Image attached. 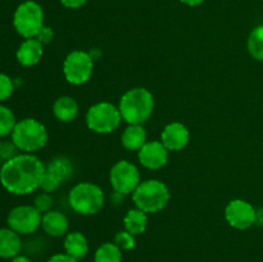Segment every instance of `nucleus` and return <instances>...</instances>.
<instances>
[{
	"instance_id": "nucleus-1",
	"label": "nucleus",
	"mask_w": 263,
	"mask_h": 262,
	"mask_svg": "<svg viewBox=\"0 0 263 262\" xmlns=\"http://www.w3.org/2000/svg\"><path fill=\"white\" fill-rule=\"evenodd\" d=\"M45 164L31 153L18 154L2 164L0 184L7 192L15 195H27L40 188Z\"/></svg>"
},
{
	"instance_id": "nucleus-2",
	"label": "nucleus",
	"mask_w": 263,
	"mask_h": 262,
	"mask_svg": "<svg viewBox=\"0 0 263 262\" xmlns=\"http://www.w3.org/2000/svg\"><path fill=\"white\" fill-rule=\"evenodd\" d=\"M118 109L128 125H143L153 113L154 98L145 87H134L122 95Z\"/></svg>"
},
{
	"instance_id": "nucleus-3",
	"label": "nucleus",
	"mask_w": 263,
	"mask_h": 262,
	"mask_svg": "<svg viewBox=\"0 0 263 262\" xmlns=\"http://www.w3.org/2000/svg\"><path fill=\"white\" fill-rule=\"evenodd\" d=\"M171 194L164 182L159 180H146L139 184L133 193V200L136 208L145 213H156L163 210L168 203Z\"/></svg>"
},
{
	"instance_id": "nucleus-4",
	"label": "nucleus",
	"mask_w": 263,
	"mask_h": 262,
	"mask_svg": "<svg viewBox=\"0 0 263 262\" xmlns=\"http://www.w3.org/2000/svg\"><path fill=\"white\" fill-rule=\"evenodd\" d=\"M12 141L26 153L40 151L48 143L46 127L35 118H25L17 122L12 133Z\"/></svg>"
},
{
	"instance_id": "nucleus-5",
	"label": "nucleus",
	"mask_w": 263,
	"mask_h": 262,
	"mask_svg": "<svg viewBox=\"0 0 263 262\" xmlns=\"http://www.w3.org/2000/svg\"><path fill=\"white\" fill-rule=\"evenodd\" d=\"M72 210L81 215H95L104 205V193L102 188L92 182H80L74 185L68 195Z\"/></svg>"
},
{
	"instance_id": "nucleus-6",
	"label": "nucleus",
	"mask_w": 263,
	"mask_h": 262,
	"mask_svg": "<svg viewBox=\"0 0 263 262\" xmlns=\"http://www.w3.org/2000/svg\"><path fill=\"white\" fill-rule=\"evenodd\" d=\"M13 26L22 38H36L44 26V12L40 4L27 0L18 5L13 15Z\"/></svg>"
},
{
	"instance_id": "nucleus-7",
	"label": "nucleus",
	"mask_w": 263,
	"mask_h": 262,
	"mask_svg": "<svg viewBox=\"0 0 263 262\" xmlns=\"http://www.w3.org/2000/svg\"><path fill=\"white\" fill-rule=\"evenodd\" d=\"M120 109L112 103L100 102L91 105L86 113V125L97 134H109L120 126Z\"/></svg>"
},
{
	"instance_id": "nucleus-8",
	"label": "nucleus",
	"mask_w": 263,
	"mask_h": 262,
	"mask_svg": "<svg viewBox=\"0 0 263 262\" xmlns=\"http://www.w3.org/2000/svg\"><path fill=\"white\" fill-rule=\"evenodd\" d=\"M94 59L90 53L73 50L66 57L63 63V73L67 81L72 85H82L90 80L94 68Z\"/></svg>"
},
{
	"instance_id": "nucleus-9",
	"label": "nucleus",
	"mask_w": 263,
	"mask_h": 262,
	"mask_svg": "<svg viewBox=\"0 0 263 262\" xmlns=\"http://www.w3.org/2000/svg\"><path fill=\"white\" fill-rule=\"evenodd\" d=\"M109 181L113 190L122 195L135 192L140 184V172L130 161H118L109 172Z\"/></svg>"
},
{
	"instance_id": "nucleus-10",
	"label": "nucleus",
	"mask_w": 263,
	"mask_h": 262,
	"mask_svg": "<svg viewBox=\"0 0 263 262\" xmlns=\"http://www.w3.org/2000/svg\"><path fill=\"white\" fill-rule=\"evenodd\" d=\"M41 218L43 215L35 205H18L8 213L7 223L20 235H28L40 228Z\"/></svg>"
},
{
	"instance_id": "nucleus-11",
	"label": "nucleus",
	"mask_w": 263,
	"mask_h": 262,
	"mask_svg": "<svg viewBox=\"0 0 263 262\" xmlns=\"http://www.w3.org/2000/svg\"><path fill=\"white\" fill-rule=\"evenodd\" d=\"M225 218L233 228L246 230L256 223V210L247 200L233 199L226 205Z\"/></svg>"
},
{
	"instance_id": "nucleus-12",
	"label": "nucleus",
	"mask_w": 263,
	"mask_h": 262,
	"mask_svg": "<svg viewBox=\"0 0 263 262\" xmlns=\"http://www.w3.org/2000/svg\"><path fill=\"white\" fill-rule=\"evenodd\" d=\"M139 162L149 170H159L168 162V149L162 141H146L138 152Z\"/></svg>"
},
{
	"instance_id": "nucleus-13",
	"label": "nucleus",
	"mask_w": 263,
	"mask_h": 262,
	"mask_svg": "<svg viewBox=\"0 0 263 262\" xmlns=\"http://www.w3.org/2000/svg\"><path fill=\"white\" fill-rule=\"evenodd\" d=\"M190 139L189 130L181 122H171L163 128L161 141L168 151L179 152L187 145Z\"/></svg>"
},
{
	"instance_id": "nucleus-14",
	"label": "nucleus",
	"mask_w": 263,
	"mask_h": 262,
	"mask_svg": "<svg viewBox=\"0 0 263 262\" xmlns=\"http://www.w3.org/2000/svg\"><path fill=\"white\" fill-rule=\"evenodd\" d=\"M41 228L49 236L61 238L68 234V218L59 211L50 210L43 215Z\"/></svg>"
},
{
	"instance_id": "nucleus-15",
	"label": "nucleus",
	"mask_w": 263,
	"mask_h": 262,
	"mask_svg": "<svg viewBox=\"0 0 263 262\" xmlns=\"http://www.w3.org/2000/svg\"><path fill=\"white\" fill-rule=\"evenodd\" d=\"M43 44L36 38L26 39L17 50V61L23 67H32L43 58Z\"/></svg>"
},
{
	"instance_id": "nucleus-16",
	"label": "nucleus",
	"mask_w": 263,
	"mask_h": 262,
	"mask_svg": "<svg viewBox=\"0 0 263 262\" xmlns=\"http://www.w3.org/2000/svg\"><path fill=\"white\" fill-rule=\"evenodd\" d=\"M22 248L20 234L10 228L0 229V258L12 259L18 256Z\"/></svg>"
},
{
	"instance_id": "nucleus-17",
	"label": "nucleus",
	"mask_w": 263,
	"mask_h": 262,
	"mask_svg": "<svg viewBox=\"0 0 263 262\" xmlns=\"http://www.w3.org/2000/svg\"><path fill=\"white\" fill-rule=\"evenodd\" d=\"M64 249L69 256L74 257L76 259H82L89 253V241L86 236L80 231H71L64 239Z\"/></svg>"
},
{
	"instance_id": "nucleus-18",
	"label": "nucleus",
	"mask_w": 263,
	"mask_h": 262,
	"mask_svg": "<svg viewBox=\"0 0 263 262\" xmlns=\"http://www.w3.org/2000/svg\"><path fill=\"white\" fill-rule=\"evenodd\" d=\"M121 143L127 151L139 152L146 143L145 128L141 125H128L121 136Z\"/></svg>"
},
{
	"instance_id": "nucleus-19",
	"label": "nucleus",
	"mask_w": 263,
	"mask_h": 262,
	"mask_svg": "<svg viewBox=\"0 0 263 262\" xmlns=\"http://www.w3.org/2000/svg\"><path fill=\"white\" fill-rule=\"evenodd\" d=\"M53 113L61 122H72L79 115V104L72 97H61L54 102Z\"/></svg>"
},
{
	"instance_id": "nucleus-20",
	"label": "nucleus",
	"mask_w": 263,
	"mask_h": 262,
	"mask_svg": "<svg viewBox=\"0 0 263 262\" xmlns=\"http://www.w3.org/2000/svg\"><path fill=\"white\" fill-rule=\"evenodd\" d=\"M123 223H125V229L134 236L141 235L145 233L146 228H148V217L144 211L139 210V208H133L126 213L125 218H123Z\"/></svg>"
},
{
	"instance_id": "nucleus-21",
	"label": "nucleus",
	"mask_w": 263,
	"mask_h": 262,
	"mask_svg": "<svg viewBox=\"0 0 263 262\" xmlns=\"http://www.w3.org/2000/svg\"><path fill=\"white\" fill-rule=\"evenodd\" d=\"M46 171L54 175L61 182H64L71 179L74 169L73 164H72V162L68 158H66V157H57L48 164Z\"/></svg>"
},
{
	"instance_id": "nucleus-22",
	"label": "nucleus",
	"mask_w": 263,
	"mask_h": 262,
	"mask_svg": "<svg viewBox=\"0 0 263 262\" xmlns=\"http://www.w3.org/2000/svg\"><path fill=\"white\" fill-rule=\"evenodd\" d=\"M94 262H122V251L115 243H103L95 252Z\"/></svg>"
},
{
	"instance_id": "nucleus-23",
	"label": "nucleus",
	"mask_w": 263,
	"mask_h": 262,
	"mask_svg": "<svg viewBox=\"0 0 263 262\" xmlns=\"http://www.w3.org/2000/svg\"><path fill=\"white\" fill-rule=\"evenodd\" d=\"M248 51L254 59L263 62V25L257 26L248 38Z\"/></svg>"
},
{
	"instance_id": "nucleus-24",
	"label": "nucleus",
	"mask_w": 263,
	"mask_h": 262,
	"mask_svg": "<svg viewBox=\"0 0 263 262\" xmlns=\"http://www.w3.org/2000/svg\"><path fill=\"white\" fill-rule=\"evenodd\" d=\"M15 125H17V120L12 109L0 104V138L12 135Z\"/></svg>"
},
{
	"instance_id": "nucleus-25",
	"label": "nucleus",
	"mask_w": 263,
	"mask_h": 262,
	"mask_svg": "<svg viewBox=\"0 0 263 262\" xmlns=\"http://www.w3.org/2000/svg\"><path fill=\"white\" fill-rule=\"evenodd\" d=\"M113 243L121 249V251H131L135 248L136 240L135 236L133 234L128 233L127 230L125 231H118L115 235V241Z\"/></svg>"
},
{
	"instance_id": "nucleus-26",
	"label": "nucleus",
	"mask_w": 263,
	"mask_h": 262,
	"mask_svg": "<svg viewBox=\"0 0 263 262\" xmlns=\"http://www.w3.org/2000/svg\"><path fill=\"white\" fill-rule=\"evenodd\" d=\"M14 89L15 86L13 80L8 74L0 73V100H5L10 98Z\"/></svg>"
},
{
	"instance_id": "nucleus-27",
	"label": "nucleus",
	"mask_w": 263,
	"mask_h": 262,
	"mask_svg": "<svg viewBox=\"0 0 263 262\" xmlns=\"http://www.w3.org/2000/svg\"><path fill=\"white\" fill-rule=\"evenodd\" d=\"M61 184L62 182L59 181V180L57 179L54 175H51L50 172L45 171V174H44V176H43V180H41V182H40V188L45 193H53L58 189L59 185Z\"/></svg>"
},
{
	"instance_id": "nucleus-28",
	"label": "nucleus",
	"mask_w": 263,
	"mask_h": 262,
	"mask_svg": "<svg viewBox=\"0 0 263 262\" xmlns=\"http://www.w3.org/2000/svg\"><path fill=\"white\" fill-rule=\"evenodd\" d=\"M17 151H20V149L14 145L13 141H4L2 148H0V162L5 163L9 159L14 158L15 156H18Z\"/></svg>"
},
{
	"instance_id": "nucleus-29",
	"label": "nucleus",
	"mask_w": 263,
	"mask_h": 262,
	"mask_svg": "<svg viewBox=\"0 0 263 262\" xmlns=\"http://www.w3.org/2000/svg\"><path fill=\"white\" fill-rule=\"evenodd\" d=\"M33 203H35L33 205H35L41 213H45L48 212V211H50L51 207H53V198H51V195L49 194V193L44 192L35 198V202Z\"/></svg>"
},
{
	"instance_id": "nucleus-30",
	"label": "nucleus",
	"mask_w": 263,
	"mask_h": 262,
	"mask_svg": "<svg viewBox=\"0 0 263 262\" xmlns=\"http://www.w3.org/2000/svg\"><path fill=\"white\" fill-rule=\"evenodd\" d=\"M53 38H54L53 30H51L50 27H48V26H43V28L39 31L37 36H36V39H37L41 44L51 43Z\"/></svg>"
},
{
	"instance_id": "nucleus-31",
	"label": "nucleus",
	"mask_w": 263,
	"mask_h": 262,
	"mask_svg": "<svg viewBox=\"0 0 263 262\" xmlns=\"http://www.w3.org/2000/svg\"><path fill=\"white\" fill-rule=\"evenodd\" d=\"M46 262H79V259L69 256L68 253H57L53 254Z\"/></svg>"
},
{
	"instance_id": "nucleus-32",
	"label": "nucleus",
	"mask_w": 263,
	"mask_h": 262,
	"mask_svg": "<svg viewBox=\"0 0 263 262\" xmlns=\"http://www.w3.org/2000/svg\"><path fill=\"white\" fill-rule=\"evenodd\" d=\"M87 0H61L62 4L69 9H79L82 5L86 4Z\"/></svg>"
},
{
	"instance_id": "nucleus-33",
	"label": "nucleus",
	"mask_w": 263,
	"mask_h": 262,
	"mask_svg": "<svg viewBox=\"0 0 263 262\" xmlns=\"http://www.w3.org/2000/svg\"><path fill=\"white\" fill-rule=\"evenodd\" d=\"M203 2H204V0H181V3L189 5V7H198V5L202 4Z\"/></svg>"
},
{
	"instance_id": "nucleus-34",
	"label": "nucleus",
	"mask_w": 263,
	"mask_h": 262,
	"mask_svg": "<svg viewBox=\"0 0 263 262\" xmlns=\"http://www.w3.org/2000/svg\"><path fill=\"white\" fill-rule=\"evenodd\" d=\"M256 223L258 225H263V208L256 211Z\"/></svg>"
},
{
	"instance_id": "nucleus-35",
	"label": "nucleus",
	"mask_w": 263,
	"mask_h": 262,
	"mask_svg": "<svg viewBox=\"0 0 263 262\" xmlns=\"http://www.w3.org/2000/svg\"><path fill=\"white\" fill-rule=\"evenodd\" d=\"M12 262H31V259L28 257L22 256V254H18L14 258H12Z\"/></svg>"
},
{
	"instance_id": "nucleus-36",
	"label": "nucleus",
	"mask_w": 263,
	"mask_h": 262,
	"mask_svg": "<svg viewBox=\"0 0 263 262\" xmlns=\"http://www.w3.org/2000/svg\"><path fill=\"white\" fill-rule=\"evenodd\" d=\"M2 145H3V141L0 140V148H2Z\"/></svg>"
}]
</instances>
